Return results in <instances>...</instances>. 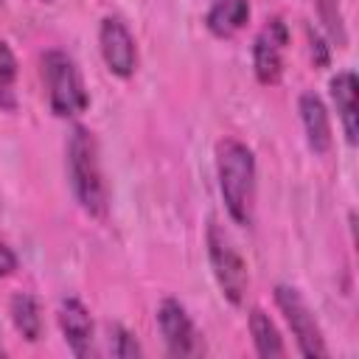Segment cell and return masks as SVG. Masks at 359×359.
Segmentation results:
<instances>
[{
  "label": "cell",
  "mask_w": 359,
  "mask_h": 359,
  "mask_svg": "<svg viewBox=\"0 0 359 359\" xmlns=\"http://www.w3.org/2000/svg\"><path fill=\"white\" fill-rule=\"evenodd\" d=\"M216 171H219V188L227 205V213L238 224L252 222V205H255V157L241 140H222L216 146Z\"/></svg>",
  "instance_id": "cell-1"
},
{
  "label": "cell",
  "mask_w": 359,
  "mask_h": 359,
  "mask_svg": "<svg viewBox=\"0 0 359 359\" xmlns=\"http://www.w3.org/2000/svg\"><path fill=\"white\" fill-rule=\"evenodd\" d=\"M67 177L79 205L90 216H104L107 188H104V174L98 163V143L93 132L84 126H73L67 137Z\"/></svg>",
  "instance_id": "cell-2"
},
{
  "label": "cell",
  "mask_w": 359,
  "mask_h": 359,
  "mask_svg": "<svg viewBox=\"0 0 359 359\" xmlns=\"http://www.w3.org/2000/svg\"><path fill=\"white\" fill-rule=\"evenodd\" d=\"M42 79L48 90V104L59 118H70L87 109L90 95L76 62L62 50H48L42 56Z\"/></svg>",
  "instance_id": "cell-3"
},
{
  "label": "cell",
  "mask_w": 359,
  "mask_h": 359,
  "mask_svg": "<svg viewBox=\"0 0 359 359\" xmlns=\"http://www.w3.org/2000/svg\"><path fill=\"white\" fill-rule=\"evenodd\" d=\"M208 255H210V266H213V275H216V283H219L222 294L233 306H241L244 294H247V286H250L247 264L238 255V250L233 247L230 236L216 222H210V227H208Z\"/></svg>",
  "instance_id": "cell-4"
},
{
  "label": "cell",
  "mask_w": 359,
  "mask_h": 359,
  "mask_svg": "<svg viewBox=\"0 0 359 359\" xmlns=\"http://www.w3.org/2000/svg\"><path fill=\"white\" fill-rule=\"evenodd\" d=\"M275 303L283 311V317H286V323H289V328L297 339L300 353L303 356H328V348L323 342V331H320L309 303L300 297V292L292 289V286H278L275 289Z\"/></svg>",
  "instance_id": "cell-5"
},
{
  "label": "cell",
  "mask_w": 359,
  "mask_h": 359,
  "mask_svg": "<svg viewBox=\"0 0 359 359\" xmlns=\"http://www.w3.org/2000/svg\"><path fill=\"white\" fill-rule=\"evenodd\" d=\"M157 323H160V331H163V339H165V348L171 356H202L205 353V342H202V334L196 331L194 320L188 317L185 306L174 297H165L157 309Z\"/></svg>",
  "instance_id": "cell-6"
},
{
  "label": "cell",
  "mask_w": 359,
  "mask_h": 359,
  "mask_svg": "<svg viewBox=\"0 0 359 359\" xmlns=\"http://www.w3.org/2000/svg\"><path fill=\"white\" fill-rule=\"evenodd\" d=\"M289 45V28L280 17H272L255 36L252 45V67L261 84H275L283 73V56Z\"/></svg>",
  "instance_id": "cell-7"
},
{
  "label": "cell",
  "mask_w": 359,
  "mask_h": 359,
  "mask_svg": "<svg viewBox=\"0 0 359 359\" xmlns=\"http://www.w3.org/2000/svg\"><path fill=\"white\" fill-rule=\"evenodd\" d=\"M98 42H101V56H104L109 73L129 79L137 67V45H135V36L129 34V28L123 25V20L107 17L101 22Z\"/></svg>",
  "instance_id": "cell-8"
},
{
  "label": "cell",
  "mask_w": 359,
  "mask_h": 359,
  "mask_svg": "<svg viewBox=\"0 0 359 359\" xmlns=\"http://www.w3.org/2000/svg\"><path fill=\"white\" fill-rule=\"evenodd\" d=\"M59 325H62V334H65V339H67V345L76 356H90L93 353V317L76 297L62 300Z\"/></svg>",
  "instance_id": "cell-9"
},
{
  "label": "cell",
  "mask_w": 359,
  "mask_h": 359,
  "mask_svg": "<svg viewBox=\"0 0 359 359\" xmlns=\"http://www.w3.org/2000/svg\"><path fill=\"white\" fill-rule=\"evenodd\" d=\"M331 98H334V107L339 112L345 137L353 146L356 135H359V87H356V76L351 70H342L331 79Z\"/></svg>",
  "instance_id": "cell-10"
},
{
  "label": "cell",
  "mask_w": 359,
  "mask_h": 359,
  "mask_svg": "<svg viewBox=\"0 0 359 359\" xmlns=\"http://www.w3.org/2000/svg\"><path fill=\"white\" fill-rule=\"evenodd\" d=\"M300 118H303L309 149L314 154H325L331 149V121H328V109L320 101V95L314 93L300 95Z\"/></svg>",
  "instance_id": "cell-11"
},
{
  "label": "cell",
  "mask_w": 359,
  "mask_h": 359,
  "mask_svg": "<svg viewBox=\"0 0 359 359\" xmlns=\"http://www.w3.org/2000/svg\"><path fill=\"white\" fill-rule=\"evenodd\" d=\"M250 20V0H213L205 17V25L213 36H233Z\"/></svg>",
  "instance_id": "cell-12"
},
{
  "label": "cell",
  "mask_w": 359,
  "mask_h": 359,
  "mask_svg": "<svg viewBox=\"0 0 359 359\" xmlns=\"http://www.w3.org/2000/svg\"><path fill=\"white\" fill-rule=\"evenodd\" d=\"M250 334H252V342H255L258 356L272 359V356H283V353H286L283 339H280L275 323H272L261 309H252V311H250Z\"/></svg>",
  "instance_id": "cell-13"
},
{
  "label": "cell",
  "mask_w": 359,
  "mask_h": 359,
  "mask_svg": "<svg viewBox=\"0 0 359 359\" xmlns=\"http://www.w3.org/2000/svg\"><path fill=\"white\" fill-rule=\"evenodd\" d=\"M11 320L17 325V331L28 339L36 342L42 337V314H39V303L28 294V292H17L11 297Z\"/></svg>",
  "instance_id": "cell-14"
},
{
  "label": "cell",
  "mask_w": 359,
  "mask_h": 359,
  "mask_svg": "<svg viewBox=\"0 0 359 359\" xmlns=\"http://www.w3.org/2000/svg\"><path fill=\"white\" fill-rule=\"evenodd\" d=\"M14 81H17V59L11 48L0 39V107L14 109Z\"/></svg>",
  "instance_id": "cell-15"
},
{
  "label": "cell",
  "mask_w": 359,
  "mask_h": 359,
  "mask_svg": "<svg viewBox=\"0 0 359 359\" xmlns=\"http://www.w3.org/2000/svg\"><path fill=\"white\" fill-rule=\"evenodd\" d=\"M317 11H320V20H323L325 31L331 34V39L342 48L345 45V25H342V14H339V3L337 0H317Z\"/></svg>",
  "instance_id": "cell-16"
},
{
  "label": "cell",
  "mask_w": 359,
  "mask_h": 359,
  "mask_svg": "<svg viewBox=\"0 0 359 359\" xmlns=\"http://www.w3.org/2000/svg\"><path fill=\"white\" fill-rule=\"evenodd\" d=\"M109 345H112V353L115 356H121V359H132V356H140L143 351H140V345H137V339L126 331V328H121V325H112V331H109Z\"/></svg>",
  "instance_id": "cell-17"
},
{
  "label": "cell",
  "mask_w": 359,
  "mask_h": 359,
  "mask_svg": "<svg viewBox=\"0 0 359 359\" xmlns=\"http://www.w3.org/2000/svg\"><path fill=\"white\" fill-rule=\"evenodd\" d=\"M17 269V258H14V252L0 241V278L3 275H11Z\"/></svg>",
  "instance_id": "cell-18"
},
{
  "label": "cell",
  "mask_w": 359,
  "mask_h": 359,
  "mask_svg": "<svg viewBox=\"0 0 359 359\" xmlns=\"http://www.w3.org/2000/svg\"><path fill=\"white\" fill-rule=\"evenodd\" d=\"M0 353H3V345H0Z\"/></svg>",
  "instance_id": "cell-19"
}]
</instances>
